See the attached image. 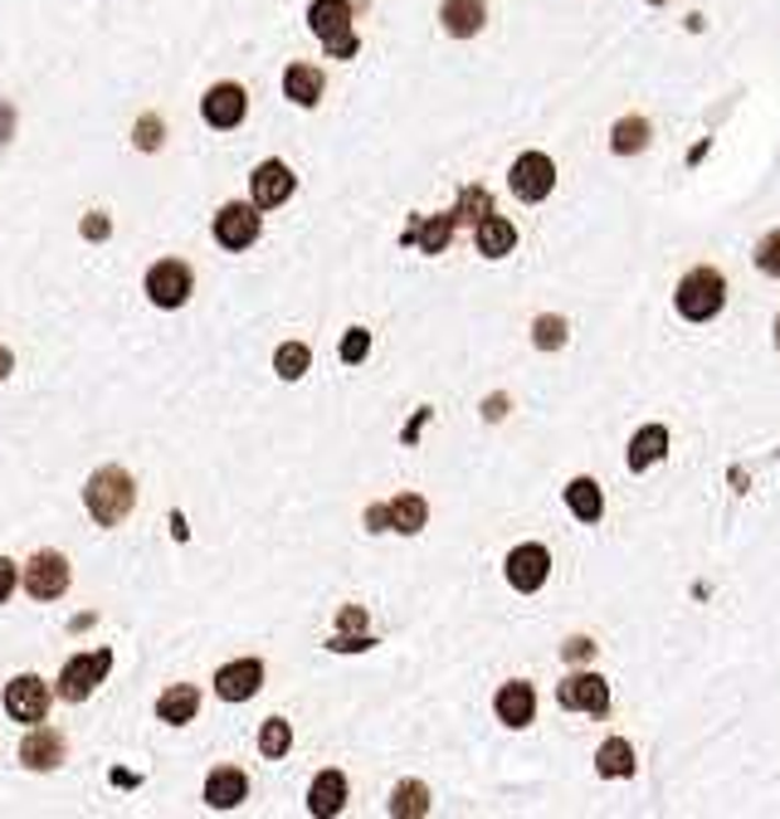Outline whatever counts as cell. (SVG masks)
Here are the masks:
<instances>
[{
  "label": "cell",
  "mask_w": 780,
  "mask_h": 819,
  "mask_svg": "<svg viewBox=\"0 0 780 819\" xmlns=\"http://www.w3.org/2000/svg\"><path fill=\"white\" fill-rule=\"evenodd\" d=\"M473 239H479V254H483V259H507V254L517 249V230L503 220V215H493V210L479 220Z\"/></svg>",
  "instance_id": "cell-22"
},
{
  "label": "cell",
  "mask_w": 780,
  "mask_h": 819,
  "mask_svg": "<svg viewBox=\"0 0 780 819\" xmlns=\"http://www.w3.org/2000/svg\"><path fill=\"white\" fill-rule=\"evenodd\" d=\"M449 234H454V215H435V220L420 225V230H410L405 239H415V244H420L425 254H439V249L449 244Z\"/></svg>",
  "instance_id": "cell-32"
},
{
  "label": "cell",
  "mask_w": 780,
  "mask_h": 819,
  "mask_svg": "<svg viewBox=\"0 0 780 819\" xmlns=\"http://www.w3.org/2000/svg\"><path fill=\"white\" fill-rule=\"evenodd\" d=\"M249 795V776L240 766H215L206 776V805L210 810H234Z\"/></svg>",
  "instance_id": "cell-18"
},
{
  "label": "cell",
  "mask_w": 780,
  "mask_h": 819,
  "mask_svg": "<svg viewBox=\"0 0 780 819\" xmlns=\"http://www.w3.org/2000/svg\"><path fill=\"white\" fill-rule=\"evenodd\" d=\"M10 132H15V102H0V146L10 142Z\"/></svg>",
  "instance_id": "cell-39"
},
{
  "label": "cell",
  "mask_w": 780,
  "mask_h": 819,
  "mask_svg": "<svg viewBox=\"0 0 780 819\" xmlns=\"http://www.w3.org/2000/svg\"><path fill=\"white\" fill-rule=\"evenodd\" d=\"M15 586H20V571H15V561H6V556H0V605H6V600L15 596Z\"/></svg>",
  "instance_id": "cell-38"
},
{
  "label": "cell",
  "mask_w": 780,
  "mask_h": 819,
  "mask_svg": "<svg viewBox=\"0 0 780 819\" xmlns=\"http://www.w3.org/2000/svg\"><path fill=\"white\" fill-rule=\"evenodd\" d=\"M84 507L98 527H118V522H128V512L138 507V483H132V473L118 469V463L98 469L84 483Z\"/></svg>",
  "instance_id": "cell-1"
},
{
  "label": "cell",
  "mask_w": 780,
  "mask_h": 819,
  "mask_svg": "<svg viewBox=\"0 0 780 819\" xmlns=\"http://www.w3.org/2000/svg\"><path fill=\"white\" fill-rule=\"evenodd\" d=\"M756 269H761L766 279H780V230H771L756 244Z\"/></svg>",
  "instance_id": "cell-35"
},
{
  "label": "cell",
  "mask_w": 780,
  "mask_h": 819,
  "mask_svg": "<svg viewBox=\"0 0 780 819\" xmlns=\"http://www.w3.org/2000/svg\"><path fill=\"white\" fill-rule=\"evenodd\" d=\"M293 190H298V176H293V171L278 162H259L254 166V176H249V196H254V205L259 210H274V205H284Z\"/></svg>",
  "instance_id": "cell-13"
},
{
  "label": "cell",
  "mask_w": 780,
  "mask_h": 819,
  "mask_svg": "<svg viewBox=\"0 0 780 819\" xmlns=\"http://www.w3.org/2000/svg\"><path fill=\"white\" fill-rule=\"evenodd\" d=\"M308 367H312V351L303 347V341H284V347L274 351V371L284 375V381H303Z\"/></svg>",
  "instance_id": "cell-30"
},
{
  "label": "cell",
  "mask_w": 780,
  "mask_h": 819,
  "mask_svg": "<svg viewBox=\"0 0 780 819\" xmlns=\"http://www.w3.org/2000/svg\"><path fill=\"white\" fill-rule=\"evenodd\" d=\"M776 351H780V317H776Z\"/></svg>",
  "instance_id": "cell-44"
},
{
  "label": "cell",
  "mask_w": 780,
  "mask_h": 819,
  "mask_svg": "<svg viewBox=\"0 0 780 819\" xmlns=\"http://www.w3.org/2000/svg\"><path fill=\"white\" fill-rule=\"evenodd\" d=\"M10 371H15V351H10V347H0V381H6Z\"/></svg>",
  "instance_id": "cell-43"
},
{
  "label": "cell",
  "mask_w": 780,
  "mask_h": 819,
  "mask_svg": "<svg viewBox=\"0 0 780 819\" xmlns=\"http://www.w3.org/2000/svg\"><path fill=\"white\" fill-rule=\"evenodd\" d=\"M376 640L366 634V610H356V605H347L342 610V634H337L327 648H371Z\"/></svg>",
  "instance_id": "cell-31"
},
{
  "label": "cell",
  "mask_w": 780,
  "mask_h": 819,
  "mask_svg": "<svg viewBox=\"0 0 780 819\" xmlns=\"http://www.w3.org/2000/svg\"><path fill=\"white\" fill-rule=\"evenodd\" d=\"M366 527H371V532H386V503L366 507Z\"/></svg>",
  "instance_id": "cell-41"
},
{
  "label": "cell",
  "mask_w": 780,
  "mask_h": 819,
  "mask_svg": "<svg viewBox=\"0 0 780 819\" xmlns=\"http://www.w3.org/2000/svg\"><path fill=\"white\" fill-rule=\"evenodd\" d=\"M259 751H264V761H284L293 751V722H284V717H268L264 732H259Z\"/></svg>",
  "instance_id": "cell-29"
},
{
  "label": "cell",
  "mask_w": 780,
  "mask_h": 819,
  "mask_svg": "<svg viewBox=\"0 0 780 819\" xmlns=\"http://www.w3.org/2000/svg\"><path fill=\"white\" fill-rule=\"evenodd\" d=\"M259 688H264V664L259 658H234V664H224L215 674V698L224 702H249Z\"/></svg>",
  "instance_id": "cell-14"
},
{
  "label": "cell",
  "mask_w": 780,
  "mask_h": 819,
  "mask_svg": "<svg viewBox=\"0 0 780 819\" xmlns=\"http://www.w3.org/2000/svg\"><path fill=\"white\" fill-rule=\"evenodd\" d=\"M649 136H653L649 118L629 112V118H619L615 128H609V152H615V156H639L644 146H649Z\"/></svg>",
  "instance_id": "cell-25"
},
{
  "label": "cell",
  "mask_w": 780,
  "mask_h": 819,
  "mask_svg": "<svg viewBox=\"0 0 780 819\" xmlns=\"http://www.w3.org/2000/svg\"><path fill=\"white\" fill-rule=\"evenodd\" d=\"M64 751H69V746H64V736L54 732V727L35 722V732L20 742V766H25V771H54L64 761Z\"/></svg>",
  "instance_id": "cell-16"
},
{
  "label": "cell",
  "mask_w": 780,
  "mask_h": 819,
  "mask_svg": "<svg viewBox=\"0 0 780 819\" xmlns=\"http://www.w3.org/2000/svg\"><path fill=\"white\" fill-rule=\"evenodd\" d=\"M190 288H196V273H190V264H180V259H162V264L146 269V298L156 307H166V313L186 307Z\"/></svg>",
  "instance_id": "cell-5"
},
{
  "label": "cell",
  "mask_w": 780,
  "mask_h": 819,
  "mask_svg": "<svg viewBox=\"0 0 780 819\" xmlns=\"http://www.w3.org/2000/svg\"><path fill=\"white\" fill-rule=\"evenodd\" d=\"M50 702H54V688L40 674H20L6 682V712L15 717V722H44V717H50Z\"/></svg>",
  "instance_id": "cell-8"
},
{
  "label": "cell",
  "mask_w": 780,
  "mask_h": 819,
  "mask_svg": "<svg viewBox=\"0 0 780 819\" xmlns=\"http://www.w3.org/2000/svg\"><path fill=\"white\" fill-rule=\"evenodd\" d=\"M108 230H112V225L103 220V215H94V220H84V234H88V239H103Z\"/></svg>",
  "instance_id": "cell-42"
},
{
  "label": "cell",
  "mask_w": 780,
  "mask_h": 819,
  "mask_svg": "<svg viewBox=\"0 0 780 819\" xmlns=\"http://www.w3.org/2000/svg\"><path fill=\"white\" fill-rule=\"evenodd\" d=\"M196 712H200V688H190V682H172V688L156 698V717L172 727H186Z\"/></svg>",
  "instance_id": "cell-23"
},
{
  "label": "cell",
  "mask_w": 780,
  "mask_h": 819,
  "mask_svg": "<svg viewBox=\"0 0 780 819\" xmlns=\"http://www.w3.org/2000/svg\"><path fill=\"white\" fill-rule=\"evenodd\" d=\"M507 186H513V196L527 200V205L547 200L551 190H557V162H551L547 152H523L513 162V171H507Z\"/></svg>",
  "instance_id": "cell-4"
},
{
  "label": "cell",
  "mask_w": 780,
  "mask_h": 819,
  "mask_svg": "<svg viewBox=\"0 0 780 819\" xmlns=\"http://www.w3.org/2000/svg\"><path fill=\"white\" fill-rule=\"evenodd\" d=\"M244 112H249V94L240 84H215L206 98H200V118L210 122L215 132H230V128H240L244 122Z\"/></svg>",
  "instance_id": "cell-12"
},
{
  "label": "cell",
  "mask_w": 780,
  "mask_h": 819,
  "mask_svg": "<svg viewBox=\"0 0 780 819\" xmlns=\"http://www.w3.org/2000/svg\"><path fill=\"white\" fill-rule=\"evenodd\" d=\"M108 668H112V648H88V654H74L69 664H64V674H59V698L64 702H84L88 692L108 678Z\"/></svg>",
  "instance_id": "cell-6"
},
{
  "label": "cell",
  "mask_w": 780,
  "mask_h": 819,
  "mask_svg": "<svg viewBox=\"0 0 780 819\" xmlns=\"http://www.w3.org/2000/svg\"><path fill=\"white\" fill-rule=\"evenodd\" d=\"M532 341L541 351H557V347H567V317H557V313H541L537 323H532Z\"/></svg>",
  "instance_id": "cell-33"
},
{
  "label": "cell",
  "mask_w": 780,
  "mask_h": 819,
  "mask_svg": "<svg viewBox=\"0 0 780 819\" xmlns=\"http://www.w3.org/2000/svg\"><path fill=\"white\" fill-rule=\"evenodd\" d=\"M493 712H497V722L513 727V732L532 727V717H537V692H532V682H523V678L503 682V688H497V698H493Z\"/></svg>",
  "instance_id": "cell-15"
},
{
  "label": "cell",
  "mask_w": 780,
  "mask_h": 819,
  "mask_svg": "<svg viewBox=\"0 0 780 819\" xmlns=\"http://www.w3.org/2000/svg\"><path fill=\"white\" fill-rule=\"evenodd\" d=\"M322 88H327V74L318 64H288L284 68V94L298 102V108H318Z\"/></svg>",
  "instance_id": "cell-20"
},
{
  "label": "cell",
  "mask_w": 780,
  "mask_h": 819,
  "mask_svg": "<svg viewBox=\"0 0 780 819\" xmlns=\"http://www.w3.org/2000/svg\"><path fill=\"white\" fill-rule=\"evenodd\" d=\"M507 586L513 590H523V596H532V590L547 586V576H551V552L541 542H523V546H513L507 552Z\"/></svg>",
  "instance_id": "cell-9"
},
{
  "label": "cell",
  "mask_w": 780,
  "mask_h": 819,
  "mask_svg": "<svg viewBox=\"0 0 780 819\" xmlns=\"http://www.w3.org/2000/svg\"><path fill=\"white\" fill-rule=\"evenodd\" d=\"M439 25L454 40H473L483 25H488V0H444L439 6Z\"/></svg>",
  "instance_id": "cell-17"
},
{
  "label": "cell",
  "mask_w": 780,
  "mask_h": 819,
  "mask_svg": "<svg viewBox=\"0 0 780 819\" xmlns=\"http://www.w3.org/2000/svg\"><path fill=\"white\" fill-rule=\"evenodd\" d=\"M488 210H493L488 190L469 186V190H463V200H459V210H454V225H459V220H483V215H488Z\"/></svg>",
  "instance_id": "cell-34"
},
{
  "label": "cell",
  "mask_w": 780,
  "mask_h": 819,
  "mask_svg": "<svg viewBox=\"0 0 780 819\" xmlns=\"http://www.w3.org/2000/svg\"><path fill=\"white\" fill-rule=\"evenodd\" d=\"M649 6H663V0H649Z\"/></svg>",
  "instance_id": "cell-45"
},
{
  "label": "cell",
  "mask_w": 780,
  "mask_h": 819,
  "mask_svg": "<svg viewBox=\"0 0 780 819\" xmlns=\"http://www.w3.org/2000/svg\"><path fill=\"white\" fill-rule=\"evenodd\" d=\"M138 142H142V152H156V146H162V118H142Z\"/></svg>",
  "instance_id": "cell-37"
},
{
  "label": "cell",
  "mask_w": 780,
  "mask_h": 819,
  "mask_svg": "<svg viewBox=\"0 0 780 819\" xmlns=\"http://www.w3.org/2000/svg\"><path fill=\"white\" fill-rule=\"evenodd\" d=\"M595 771H601L605 780H619V776H635V746L625 742V736H609V742L595 751Z\"/></svg>",
  "instance_id": "cell-27"
},
{
  "label": "cell",
  "mask_w": 780,
  "mask_h": 819,
  "mask_svg": "<svg viewBox=\"0 0 780 819\" xmlns=\"http://www.w3.org/2000/svg\"><path fill=\"white\" fill-rule=\"evenodd\" d=\"M557 702H561L567 712L605 717V712H609V682H605L601 674H571V678L557 688Z\"/></svg>",
  "instance_id": "cell-11"
},
{
  "label": "cell",
  "mask_w": 780,
  "mask_h": 819,
  "mask_svg": "<svg viewBox=\"0 0 780 819\" xmlns=\"http://www.w3.org/2000/svg\"><path fill=\"white\" fill-rule=\"evenodd\" d=\"M561 654H567V658H591V654H595V644L575 634V640H567V648H561Z\"/></svg>",
  "instance_id": "cell-40"
},
{
  "label": "cell",
  "mask_w": 780,
  "mask_h": 819,
  "mask_svg": "<svg viewBox=\"0 0 780 819\" xmlns=\"http://www.w3.org/2000/svg\"><path fill=\"white\" fill-rule=\"evenodd\" d=\"M722 303H727V279L707 264L688 269L673 288V307L688 317V323H712V317L722 313Z\"/></svg>",
  "instance_id": "cell-2"
},
{
  "label": "cell",
  "mask_w": 780,
  "mask_h": 819,
  "mask_svg": "<svg viewBox=\"0 0 780 819\" xmlns=\"http://www.w3.org/2000/svg\"><path fill=\"white\" fill-rule=\"evenodd\" d=\"M391 815L395 819H420V815H429V785H420V780H400L395 785V795H391Z\"/></svg>",
  "instance_id": "cell-28"
},
{
  "label": "cell",
  "mask_w": 780,
  "mask_h": 819,
  "mask_svg": "<svg viewBox=\"0 0 780 819\" xmlns=\"http://www.w3.org/2000/svg\"><path fill=\"white\" fill-rule=\"evenodd\" d=\"M429 522V503L420 493H400L386 503V532H400V537H415Z\"/></svg>",
  "instance_id": "cell-21"
},
{
  "label": "cell",
  "mask_w": 780,
  "mask_h": 819,
  "mask_svg": "<svg viewBox=\"0 0 780 819\" xmlns=\"http://www.w3.org/2000/svg\"><path fill=\"white\" fill-rule=\"evenodd\" d=\"M25 590L35 600H59L69 590V556L59 552H35L25 561Z\"/></svg>",
  "instance_id": "cell-10"
},
{
  "label": "cell",
  "mask_w": 780,
  "mask_h": 819,
  "mask_svg": "<svg viewBox=\"0 0 780 819\" xmlns=\"http://www.w3.org/2000/svg\"><path fill=\"white\" fill-rule=\"evenodd\" d=\"M669 454V429L663 425H644L635 439H629V469L644 473V469H653V463Z\"/></svg>",
  "instance_id": "cell-24"
},
{
  "label": "cell",
  "mask_w": 780,
  "mask_h": 819,
  "mask_svg": "<svg viewBox=\"0 0 780 819\" xmlns=\"http://www.w3.org/2000/svg\"><path fill=\"white\" fill-rule=\"evenodd\" d=\"M264 230V220H259V205L254 200H230L220 205V215H215V244L230 249V254H240L249 249Z\"/></svg>",
  "instance_id": "cell-7"
},
{
  "label": "cell",
  "mask_w": 780,
  "mask_h": 819,
  "mask_svg": "<svg viewBox=\"0 0 780 819\" xmlns=\"http://www.w3.org/2000/svg\"><path fill=\"white\" fill-rule=\"evenodd\" d=\"M308 810L318 819H332V815L347 810V776H342V771H318V776H312Z\"/></svg>",
  "instance_id": "cell-19"
},
{
  "label": "cell",
  "mask_w": 780,
  "mask_h": 819,
  "mask_svg": "<svg viewBox=\"0 0 780 819\" xmlns=\"http://www.w3.org/2000/svg\"><path fill=\"white\" fill-rule=\"evenodd\" d=\"M366 351H371V332H366V327H352L347 341H342V361H347V367H356Z\"/></svg>",
  "instance_id": "cell-36"
},
{
  "label": "cell",
  "mask_w": 780,
  "mask_h": 819,
  "mask_svg": "<svg viewBox=\"0 0 780 819\" xmlns=\"http://www.w3.org/2000/svg\"><path fill=\"white\" fill-rule=\"evenodd\" d=\"M308 25L322 40V50L332 59H356L361 40L352 30V0H312L308 6Z\"/></svg>",
  "instance_id": "cell-3"
},
{
  "label": "cell",
  "mask_w": 780,
  "mask_h": 819,
  "mask_svg": "<svg viewBox=\"0 0 780 819\" xmlns=\"http://www.w3.org/2000/svg\"><path fill=\"white\" fill-rule=\"evenodd\" d=\"M567 507L581 522H601V512H605L601 483H595V478H571V483H567Z\"/></svg>",
  "instance_id": "cell-26"
}]
</instances>
